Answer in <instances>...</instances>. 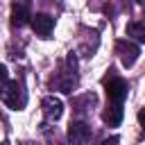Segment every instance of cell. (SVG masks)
Here are the masks:
<instances>
[{"instance_id": "1", "label": "cell", "mask_w": 145, "mask_h": 145, "mask_svg": "<svg viewBox=\"0 0 145 145\" xmlns=\"http://www.w3.org/2000/svg\"><path fill=\"white\" fill-rule=\"evenodd\" d=\"M0 100L9 106V109H23L27 97H25V91H23V84L16 82V79H7L0 84Z\"/></svg>"}, {"instance_id": "2", "label": "cell", "mask_w": 145, "mask_h": 145, "mask_svg": "<svg viewBox=\"0 0 145 145\" xmlns=\"http://www.w3.org/2000/svg\"><path fill=\"white\" fill-rule=\"evenodd\" d=\"M104 91H106L109 104H122L129 93V84L122 77H118L113 70H109V77L104 79Z\"/></svg>"}, {"instance_id": "3", "label": "cell", "mask_w": 145, "mask_h": 145, "mask_svg": "<svg viewBox=\"0 0 145 145\" xmlns=\"http://www.w3.org/2000/svg\"><path fill=\"white\" fill-rule=\"evenodd\" d=\"M116 52L120 54V61H122V66H125V68H131V66L136 63L138 54H140L138 45H136V43H131V41H127V39H120V41L116 43Z\"/></svg>"}, {"instance_id": "4", "label": "cell", "mask_w": 145, "mask_h": 145, "mask_svg": "<svg viewBox=\"0 0 145 145\" xmlns=\"http://www.w3.org/2000/svg\"><path fill=\"white\" fill-rule=\"evenodd\" d=\"M91 138V127L84 120H72L68 127V143L70 145H86Z\"/></svg>"}, {"instance_id": "5", "label": "cell", "mask_w": 145, "mask_h": 145, "mask_svg": "<svg viewBox=\"0 0 145 145\" xmlns=\"http://www.w3.org/2000/svg\"><path fill=\"white\" fill-rule=\"evenodd\" d=\"M29 20H32V5H29V0L14 2L11 5V25L14 27H23Z\"/></svg>"}, {"instance_id": "6", "label": "cell", "mask_w": 145, "mask_h": 145, "mask_svg": "<svg viewBox=\"0 0 145 145\" xmlns=\"http://www.w3.org/2000/svg\"><path fill=\"white\" fill-rule=\"evenodd\" d=\"M32 29L39 34V36H50L52 34V29H54V18L50 16V14H32Z\"/></svg>"}, {"instance_id": "7", "label": "cell", "mask_w": 145, "mask_h": 145, "mask_svg": "<svg viewBox=\"0 0 145 145\" xmlns=\"http://www.w3.org/2000/svg\"><path fill=\"white\" fill-rule=\"evenodd\" d=\"M41 106H43V116H45V120H50V122L59 120V118H61V113H63V102H61L59 97H54V95L43 97Z\"/></svg>"}, {"instance_id": "8", "label": "cell", "mask_w": 145, "mask_h": 145, "mask_svg": "<svg viewBox=\"0 0 145 145\" xmlns=\"http://www.w3.org/2000/svg\"><path fill=\"white\" fill-rule=\"evenodd\" d=\"M102 118H104V122L109 127H118L120 120H122V104H106Z\"/></svg>"}, {"instance_id": "9", "label": "cell", "mask_w": 145, "mask_h": 145, "mask_svg": "<svg viewBox=\"0 0 145 145\" xmlns=\"http://www.w3.org/2000/svg\"><path fill=\"white\" fill-rule=\"evenodd\" d=\"M127 34L134 36L138 43H145V23H138V20H131L127 25Z\"/></svg>"}, {"instance_id": "10", "label": "cell", "mask_w": 145, "mask_h": 145, "mask_svg": "<svg viewBox=\"0 0 145 145\" xmlns=\"http://www.w3.org/2000/svg\"><path fill=\"white\" fill-rule=\"evenodd\" d=\"M95 100H97V97H95V93H86L84 97L75 100L72 104H75V109H77V111H84V106H86V104H91V106H93V104H95Z\"/></svg>"}, {"instance_id": "11", "label": "cell", "mask_w": 145, "mask_h": 145, "mask_svg": "<svg viewBox=\"0 0 145 145\" xmlns=\"http://www.w3.org/2000/svg\"><path fill=\"white\" fill-rule=\"evenodd\" d=\"M7 79H9V72H7V66H5V63H0V84H2V82H7Z\"/></svg>"}, {"instance_id": "12", "label": "cell", "mask_w": 145, "mask_h": 145, "mask_svg": "<svg viewBox=\"0 0 145 145\" xmlns=\"http://www.w3.org/2000/svg\"><path fill=\"white\" fill-rule=\"evenodd\" d=\"M102 145H120V138L118 136H109V138L102 140Z\"/></svg>"}, {"instance_id": "13", "label": "cell", "mask_w": 145, "mask_h": 145, "mask_svg": "<svg viewBox=\"0 0 145 145\" xmlns=\"http://www.w3.org/2000/svg\"><path fill=\"white\" fill-rule=\"evenodd\" d=\"M138 120H140V127H143V131H145V109L138 111Z\"/></svg>"}, {"instance_id": "14", "label": "cell", "mask_w": 145, "mask_h": 145, "mask_svg": "<svg viewBox=\"0 0 145 145\" xmlns=\"http://www.w3.org/2000/svg\"><path fill=\"white\" fill-rule=\"evenodd\" d=\"M23 145H34V143H23Z\"/></svg>"}, {"instance_id": "15", "label": "cell", "mask_w": 145, "mask_h": 145, "mask_svg": "<svg viewBox=\"0 0 145 145\" xmlns=\"http://www.w3.org/2000/svg\"><path fill=\"white\" fill-rule=\"evenodd\" d=\"M2 145H7V143H2Z\"/></svg>"}]
</instances>
